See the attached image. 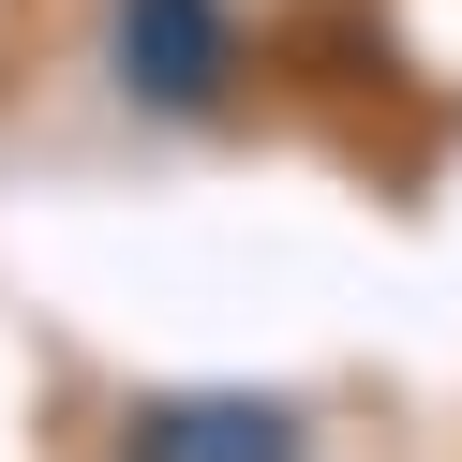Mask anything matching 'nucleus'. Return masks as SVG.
<instances>
[{
  "mask_svg": "<svg viewBox=\"0 0 462 462\" xmlns=\"http://www.w3.org/2000/svg\"><path fill=\"white\" fill-rule=\"evenodd\" d=\"M105 60H120L134 105L209 120L224 75H239V31H224V0H105Z\"/></svg>",
  "mask_w": 462,
  "mask_h": 462,
  "instance_id": "nucleus-1",
  "label": "nucleus"
},
{
  "mask_svg": "<svg viewBox=\"0 0 462 462\" xmlns=\"http://www.w3.org/2000/svg\"><path fill=\"white\" fill-rule=\"evenodd\" d=\"M120 462H313L299 402H254V388H180V402H134Z\"/></svg>",
  "mask_w": 462,
  "mask_h": 462,
  "instance_id": "nucleus-2",
  "label": "nucleus"
}]
</instances>
